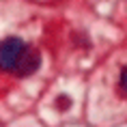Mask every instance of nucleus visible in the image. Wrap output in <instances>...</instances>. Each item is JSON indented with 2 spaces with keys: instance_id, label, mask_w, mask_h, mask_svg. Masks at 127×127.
Segmentation results:
<instances>
[{
  "instance_id": "nucleus-1",
  "label": "nucleus",
  "mask_w": 127,
  "mask_h": 127,
  "mask_svg": "<svg viewBox=\"0 0 127 127\" xmlns=\"http://www.w3.org/2000/svg\"><path fill=\"white\" fill-rule=\"evenodd\" d=\"M26 50V43L17 37H9L0 43V69L2 71H13L20 56Z\"/></svg>"
},
{
  "instance_id": "nucleus-2",
  "label": "nucleus",
  "mask_w": 127,
  "mask_h": 127,
  "mask_svg": "<svg viewBox=\"0 0 127 127\" xmlns=\"http://www.w3.org/2000/svg\"><path fill=\"white\" fill-rule=\"evenodd\" d=\"M39 67H41V52L34 50V47H26L24 54L20 56V60H17V65H15L13 73L17 78H28V75H32Z\"/></svg>"
},
{
  "instance_id": "nucleus-3",
  "label": "nucleus",
  "mask_w": 127,
  "mask_h": 127,
  "mask_svg": "<svg viewBox=\"0 0 127 127\" xmlns=\"http://www.w3.org/2000/svg\"><path fill=\"white\" fill-rule=\"evenodd\" d=\"M71 97L69 95H58L56 99H54V106H56V110H60V112H67L69 108H71Z\"/></svg>"
},
{
  "instance_id": "nucleus-4",
  "label": "nucleus",
  "mask_w": 127,
  "mask_h": 127,
  "mask_svg": "<svg viewBox=\"0 0 127 127\" xmlns=\"http://www.w3.org/2000/svg\"><path fill=\"white\" fill-rule=\"evenodd\" d=\"M119 82H121V88L127 93V67L121 69V80H119Z\"/></svg>"
}]
</instances>
